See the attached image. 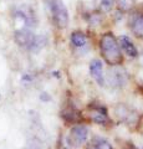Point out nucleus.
Instances as JSON below:
<instances>
[{
  "label": "nucleus",
  "instance_id": "nucleus-11",
  "mask_svg": "<svg viewBox=\"0 0 143 149\" xmlns=\"http://www.w3.org/2000/svg\"><path fill=\"white\" fill-rule=\"evenodd\" d=\"M142 149H143V148H142Z\"/></svg>",
  "mask_w": 143,
  "mask_h": 149
},
{
  "label": "nucleus",
  "instance_id": "nucleus-7",
  "mask_svg": "<svg viewBox=\"0 0 143 149\" xmlns=\"http://www.w3.org/2000/svg\"><path fill=\"white\" fill-rule=\"evenodd\" d=\"M131 27H132V31L138 37H143V15L133 16L131 20Z\"/></svg>",
  "mask_w": 143,
  "mask_h": 149
},
{
  "label": "nucleus",
  "instance_id": "nucleus-8",
  "mask_svg": "<svg viewBox=\"0 0 143 149\" xmlns=\"http://www.w3.org/2000/svg\"><path fill=\"white\" fill-rule=\"evenodd\" d=\"M71 42L76 47H82L87 42V36L81 31H73L71 34Z\"/></svg>",
  "mask_w": 143,
  "mask_h": 149
},
{
  "label": "nucleus",
  "instance_id": "nucleus-5",
  "mask_svg": "<svg viewBox=\"0 0 143 149\" xmlns=\"http://www.w3.org/2000/svg\"><path fill=\"white\" fill-rule=\"evenodd\" d=\"M90 73L96 82H98L101 86L103 85V63L98 58H93L90 62Z\"/></svg>",
  "mask_w": 143,
  "mask_h": 149
},
{
  "label": "nucleus",
  "instance_id": "nucleus-10",
  "mask_svg": "<svg viewBox=\"0 0 143 149\" xmlns=\"http://www.w3.org/2000/svg\"><path fill=\"white\" fill-rule=\"evenodd\" d=\"M112 3L113 0H101V8L103 11H110L112 9Z\"/></svg>",
  "mask_w": 143,
  "mask_h": 149
},
{
  "label": "nucleus",
  "instance_id": "nucleus-4",
  "mask_svg": "<svg viewBox=\"0 0 143 149\" xmlns=\"http://www.w3.org/2000/svg\"><path fill=\"white\" fill-rule=\"evenodd\" d=\"M89 138V128L86 125H75L70 132V141L73 146H81Z\"/></svg>",
  "mask_w": 143,
  "mask_h": 149
},
{
  "label": "nucleus",
  "instance_id": "nucleus-6",
  "mask_svg": "<svg viewBox=\"0 0 143 149\" xmlns=\"http://www.w3.org/2000/svg\"><path fill=\"white\" fill-rule=\"evenodd\" d=\"M118 45H119V47H121L124 52H126V55H128L130 57H136V56H137V54H138L137 49H136L135 44L132 42V40L128 36L123 35V36L119 37Z\"/></svg>",
  "mask_w": 143,
  "mask_h": 149
},
{
  "label": "nucleus",
  "instance_id": "nucleus-2",
  "mask_svg": "<svg viewBox=\"0 0 143 149\" xmlns=\"http://www.w3.org/2000/svg\"><path fill=\"white\" fill-rule=\"evenodd\" d=\"M15 40L20 46H24V47L29 49V50H36L38 47L44 46L41 37L31 34V32L26 29L17 30L15 32Z\"/></svg>",
  "mask_w": 143,
  "mask_h": 149
},
{
  "label": "nucleus",
  "instance_id": "nucleus-9",
  "mask_svg": "<svg viewBox=\"0 0 143 149\" xmlns=\"http://www.w3.org/2000/svg\"><path fill=\"white\" fill-rule=\"evenodd\" d=\"M89 149H113L112 146L103 138H93L90 143Z\"/></svg>",
  "mask_w": 143,
  "mask_h": 149
},
{
  "label": "nucleus",
  "instance_id": "nucleus-3",
  "mask_svg": "<svg viewBox=\"0 0 143 149\" xmlns=\"http://www.w3.org/2000/svg\"><path fill=\"white\" fill-rule=\"evenodd\" d=\"M51 11L55 22L57 24L59 27H66L68 25V13L66 6L63 5L61 0H52L51 1Z\"/></svg>",
  "mask_w": 143,
  "mask_h": 149
},
{
  "label": "nucleus",
  "instance_id": "nucleus-1",
  "mask_svg": "<svg viewBox=\"0 0 143 149\" xmlns=\"http://www.w3.org/2000/svg\"><path fill=\"white\" fill-rule=\"evenodd\" d=\"M100 49H101V54H102L103 58L106 60L107 63L119 65L122 62L123 57H122L121 47H119L118 42L111 32H107V34H105L101 37Z\"/></svg>",
  "mask_w": 143,
  "mask_h": 149
}]
</instances>
